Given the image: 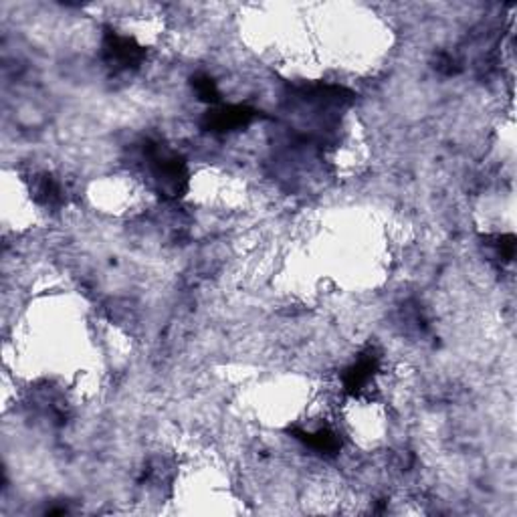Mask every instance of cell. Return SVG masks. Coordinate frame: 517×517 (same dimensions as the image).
Segmentation results:
<instances>
[{"mask_svg":"<svg viewBox=\"0 0 517 517\" xmlns=\"http://www.w3.org/2000/svg\"><path fill=\"white\" fill-rule=\"evenodd\" d=\"M380 368V356L368 350L366 354H362L358 360H356L350 368L344 372L342 385L347 395L358 396L364 390L370 386V382L376 376V372Z\"/></svg>","mask_w":517,"mask_h":517,"instance_id":"277c9868","label":"cell"},{"mask_svg":"<svg viewBox=\"0 0 517 517\" xmlns=\"http://www.w3.org/2000/svg\"><path fill=\"white\" fill-rule=\"evenodd\" d=\"M141 156H144L151 182L156 184L160 194L168 196V199H178L186 192L189 189V168L176 151L160 144V141H146L141 148Z\"/></svg>","mask_w":517,"mask_h":517,"instance_id":"6da1fadb","label":"cell"},{"mask_svg":"<svg viewBox=\"0 0 517 517\" xmlns=\"http://www.w3.org/2000/svg\"><path fill=\"white\" fill-rule=\"evenodd\" d=\"M436 69L441 71L444 75H454L459 71V61L454 59L451 53H441L439 57H436Z\"/></svg>","mask_w":517,"mask_h":517,"instance_id":"ba28073f","label":"cell"},{"mask_svg":"<svg viewBox=\"0 0 517 517\" xmlns=\"http://www.w3.org/2000/svg\"><path fill=\"white\" fill-rule=\"evenodd\" d=\"M258 118V112L249 108V105H220V108L210 110L204 115L202 126L209 132L227 133L240 128H247Z\"/></svg>","mask_w":517,"mask_h":517,"instance_id":"3957f363","label":"cell"},{"mask_svg":"<svg viewBox=\"0 0 517 517\" xmlns=\"http://www.w3.org/2000/svg\"><path fill=\"white\" fill-rule=\"evenodd\" d=\"M102 57L103 63L113 73H128V71H133L141 65V61L146 57V49L136 39L108 29L103 33Z\"/></svg>","mask_w":517,"mask_h":517,"instance_id":"7a4b0ae2","label":"cell"},{"mask_svg":"<svg viewBox=\"0 0 517 517\" xmlns=\"http://www.w3.org/2000/svg\"><path fill=\"white\" fill-rule=\"evenodd\" d=\"M33 196L44 209H59L65 202V189L55 176L41 174L33 182Z\"/></svg>","mask_w":517,"mask_h":517,"instance_id":"8992f818","label":"cell"},{"mask_svg":"<svg viewBox=\"0 0 517 517\" xmlns=\"http://www.w3.org/2000/svg\"><path fill=\"white\" fill-rule=\"evenodd\" d=\"M291 434H296V439L306 444L307 449L316 451L319 454H326V457H332V454H337L342 449L340 434L329 429V426H319L316 431L293 429Z\"/></svg>","mask_w":517,"mask_h":517,"instance_id":"5b68a950","label":"cell"},{"mask_svg":"<svg viewBox=\"0 0 517 517\" xmlns=\"http://www.w3.org/2000/svg\"><path fill=\"white\" fill-rule=\"evenodd\" d=\"M192 89H194V93L199 95L200 102L219 103V100H220V93H219V87L215 83V79L204 75V73L192 77Z\"/></svg>","mask_w":517,"mask_h":517,"instance_id":"52a82bcc","label":"cell"}]
</instances>
